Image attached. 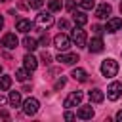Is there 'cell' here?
I'll list each match as a JSON object with an SVG mask.
<instances>
[{"label": "cell", "instance_id": "cell-1", "mask_svg": "<svg viewBox=\"0 0 122 122\" xmlns=\"http://www.w3.org/2000/svg\"><path fill=\"white\" fill-rule=\"evenodd\" d=\"M34 25L38 27V29H50L51 25H53V15H51V11H40L38 15H36V19H34Z\"/></svg>", "mask_w": 122, "mask_h": 122}, {"label": "cell", "instance_id": "cell-2", "mask_svg": "<svg viewBox=\"0 0 122 122\" xmlns=\"http://www.w3.org/2000/svg\"><path fill=\"white\" fill-rule=\"evenodd\" d=\"M116 72H118V63L114 59H105L101 63V74L103 76L112 78V76H116Z\"/></svg>", "mask_w": 122, "mask_h": 122}, {"label": "cell", "instance_id": "cell-3", "mask_svg": "<svg viewBox=\"0 0 122 122\" xmlns=\"http://www.w3.org/2000/svg\"><path fill=\"white\" fill-rule=\"evenodd\" d=\"M71 38L67 36V34H63V32H59V34H55L53 36V46L59 50V51H67L69 48H71Z\"/></svg>", "mask_w": 122, "mask_h": 122}, {"label": "cell", "instance_id": "cell-4", "mask_svg": "<svg viewBox=\"0 0 122 122\" xmlns=\"http://www.w3.org/2000/svg\"><path fill=\"white\" fill-rule=\"evenodd\" d=\"M82 97H84V93H82L80 90H76V92H71V93L67 95V99L63 101V107H65V109H71V107H76V105H80V101H82Z\"/></svg>", "mask_w": 122, "mask_h": 122}, {"label": "cell", "instance_id": "cell-5", "mask_svg": "<svg viewBox=\"0 0 122 122\" xmlns=\"http://www.w3.org/2000/svg\"><path fill=\"white\" fill-rule=\"evenodd\" d=\"M71 40L78 46V48H82V46H86V30H82V27H74L72 29V32H71Z\"/></svg>", "mask_w": 122, "mask_h": 122}, {"label": "cell", "instance_id": "cell-6", "mask_svg": "<svg viewBox=\"0 0 122 122\" xmlns=\"http://www.w3.org/2000/svg\"><path fill=\"white\" fill-rule=\"evenodd\" d=\"M38 109H40V103H38V99H34V97H29V99L23 103V112H25V114H29V116L36 114V112H38Z\"/></svg>", "mask_w": 122, "mask_h": 122}, {"label": "cell", "instance_id": "cell-7", "mask_svg": "<svg viewBox=\"0 0 122 122\" xmlns=\"http://www.w3.org/2000/svg\"><path fill=\"white\" fill-rule=\"evenodd\" d=\"M120 95H122V82H111L107 88V97L111 101H116Z\"/></svg>", "mask_w": 122, "mask_h": 122}, {"label": "cell", "instance_id": "cell-8", "mask_svg": "<svg viewBox=\"0 0 122 122\" xmlns=\"http://www.w3.org/2000/svg\"><path fill=\"white\" fill-rule=\"evenodd\" d=\"M122 29V19L120 17H111L109 21H107V25H105V32H116V30H120Z\"/></svg>", "mask_w": 122, "mask_h": 122}, {"label": "cell", "instance_id": "cell-9", "mask_svg": "<svg viewBox=\"0 0 122 122\" xmlns=\"http://www.w3.org/2000/svg\"><path fill=\"white\" fill-rule=\"evenodd\" d=\"M17 44H19V40H17V36H15L13 32L4 34V38H2V46H4L6 50H13V48H17Z\"/></svg>", "mask_w": 122, "mask_h": 122}, {"label": "cell", "instance_id": "cell-10", "mask_svg": "<svg viewBox=\"0 0 122 122\" xmlns=\"http://www.w3.org/2000/svg\"><path fill=\"white\" fill-rule=\"evenodd\" d=\"M111 11H112L111 4L103 2V4H99V6H97V10H95V17H99V19H107V17L111 15Z\"/></svg>", "mask_w": 122, "mask_h": 122}, {"label": "cell", "instance_id": "cell-11", "mask_svg": "<svg viewBox=\"0 0 122 122\" xmlns=\"http://www.w3.org/2000/svg\"><path fill=\"white\" fill-rule=\"evenodd\" d=\"M103 48H105V44H103V40H101L99 36L92 38L90 44H88V50H90L92 53H99V51H103Z\"/></svg>", "mask_w": 122, "mask_h": 122}, {"label": "cell", "instance_id": "cell-12", "mask_svg": "<svg viewBox=\"0 0 122 122\" xmlns=\"http://www.w3.org/2000/svg\"><path fill=\"white\" fill-rule=\"evenodd\" d=\"M57 61L63 63V65H72L74 61H78V55L76 53H67V51H61L57 55Z\"/></svg>", "mask_w": 122, "mask_h": 122}, {"label": "cell", "instance_id": "cell-13", "mask_svg": "<svg viewBox=\"0 0 122 122\" xmlns=\"http://www.w3.org/2000/svg\"><path fill=\"white\" fill-rule=\"evenodd\" d=\"M23 67L30 72V71H34L36 67H38V59L34 57V55H30V53H27L25 57H23Z\"/></svg>", "mask_w": 122, "mask_h": 122}, {"label": "cell", "instance_id": "cell-14", "mask_svg": "<svg viewBox=\"0 0 122 122\" xmlns=\"http://www.w3.org/2000/svg\"><path fill=\"white\" fill-rule=\"evenodd\" d=\"M76 116L82 118V120H90V118L93 116V109H92V105H82V107L76 111Z\"/></svg>", "mask_w": 122, "mask_h": 122}, {"label": "cell", "instance_id": "cell-15", "mask_svg": "<svg viewBox=\"0 0 122 122\" xmlns=\"http://www.w3.org/2000/svg\"><path fill=\"white\" fill-rule=\"evenodd\" d=\"M30 29H32V23L29 19H19L15 23V30H19V32H29Z\"/></svg>", "mask_w": 122, "mask_h": 122}, {"label": "cell", "instance_id": "cell-16", "mask_svg": "<svg viewBox=\"0 0 122 122\" xmlns=\"http://www.w3.org/2000/svg\"><path fill=\"white\" fill-rule=\"evenodd\" d=\"M72 19H74V25H78V27H84L88 23V17L84 11H72Z\"/></svg>", "mask_w": 122, "mask_h": 122}, {"label": "cell", "instance_id": "cell-17", "mask_svg": "<svg viewBox=\"0 0 122 122\" xmlns=\"http://www.w3.org/2000/svg\"><path fill=\"white\" fill-rule=\"evenodd\" d=\"M23 48L29 50V51H34V50L38 48V42H36L32 36H25V38H23Z\"/></svg>", "mask_w": 122, "mask_h": 122}, {"label": "cell", "instance_id": "cell-18", "mask_svg": "<svg viewBox=\"0 0 122 122\" xmlns=\"http://www.w3.org/2000/svg\"><path fill=\"white\" fill-rule=\"evenodd\" d=\"M88 95H90V101H93V103H101V101L105 99V93H103V92H101L99 88L92 90V92H90Z\"/></svg>", "mask_w": 122, "mask_h": 122}, {"label": "cell", "instance_id": "cell-19", "mask_svg": "<svg viewBox=\"0 0 122 122\" xmlns=\"http://www.w3.org/2000/svg\"><path fill=\"white\" fill-rule=\"evenodd\" d=\"M71 76H72L74 80H78V82H86V80H88V72H86L84 69H74V71L71 72Z\"/></svg>", "mask_w": 122, "mask_h": 122}, {"label": "cell", "instance_id": "cell-20", "mask_svg": "<svg viewBox=\"0 0 122 122\" xmlns=\"http://www.w3.org/2000/svg\"><path fill=\"white\" fill-rule=\"evenodd\" d=\"M8 101H10V105L11 107H21V93L19 92H10V97H8Z\"/></svg>", "mask_w": 122, "mask_h": 122}, {"label": "cell", "instance_id": "cell-21", "mask_svg": "<svg viewBox=\"0 0 122 122\" xmlns=\"http://www.w3.org/2000/svg\"><path fill=\"white\" fill-rule=\"evenodd\" d=\"M10 88H11V76L2 74V76H0V92H6V90H10Z\"/></svg>", "mask_w": 122, "mask_h": 122}, {"label": "cell", "instance_id": "cell-22", "mask_svg": "<svg viewBox=\"0 0 122 122\" xmlns=\"http://www.w3.org/2000/svg\"><path fill=\"white\" fill-rule=\"evenodd\" d=\"M23 6L32 8V10H40V8L44 6V0H25V4H23Z\"/></svg>", "mask_w": 122, "mask_h": 122}, {"label": "cell", "instance_id": "cell-23", "mask_svg": "<svg viewBox=\"0 0 122 122\" xmlns=\"http://www.w3.org/2000/svg\"><path fill=\"white\" fill-rule=\"evenodd\" d=\"M27 78H29V71H27V69H19V71H15V80L25 82Z\"/></svg>", "mask_w": 122, "mask_h": 122}, {"label": "cell", "instance_id": "cell-24", "mask_svg": "<svg viewBox=\"0 0 122 122\" xmlns=\"http://www.w3.org/2000/svg\"><path fill=\"white\" fill-rule=\"evenodd\" d=\"M48 8H50V11H59V10L63 8V2H61V0H50Z\"/></svg>", "mask_w": 122, "mask_h": 122}, {"label": "cell", "instance_id": "cell-25", "mask_svg": "<svg viewBox=\"0 0 122 122\" xmlns=\"http://www.w3.org/2000/svg\"><path fill=\"white\" fill-rule=\"evenodd\" d=\"M95 6V0H80V8L82 10H92Z\"/></svg>", "mask_w": 122, "mask_h": 122}, {"label": "cell", "instance_id": "cell-26", "mask_svg": "<svg viewBox=\"0 0 122 122\" xmlns=\"http://www.w3.org/2000/svg\"><path fill=\"white\" fill-rule=\"evenodd\" d=\"M65 84H67V78H65V76H61V78H57V80H55V84H53V90H61Z\"/></svg>", "mask_w": 122, "mask_h": 122}, {"label": "cell", "instance_id": "cell-27", "mask_svg": "<svg viewBox=\"0 0 122 122\" xmlns=\"http://www.w3.org/2000/svg\"><path fill=\"white\" fill-rule=\"evenodd\" d=\"M93 32H95V36H101V34L105 32V27H101V25H93Z\"/></svg>", "mask_w": 122, "mask_h": 122}, {"label": "cell", "instance_id": "cell-28", "mask_svg": "<svg viewBox=\"0 0 122 122\" xmlns=\"http://www.w3.org/2000/svg\"><path fill=\"white\" fill-rule=\"evenodd\" d=\"M42 63H46V65H50V63H51V55H50L48 51H44V53H42Z\"/></svg>", "mask_w": 122, "mask_h": 122}, {"label": "cell", "instance_id": "cell-29", "mask_svg": "<svg viewBox=\"0 0 122 122\" xmlns=\"http://www.w3.org/2000/svg\"><path fill=\"white\" fill-rule=\"evenodd\" d=\"M48 42H50V38H48L46 34H42L40 40H38V46H48Z\"/></svg>", "mask_w": 122, "mask_h": 122}, {"label": "cell", "instance_id": "cell-30", "mask_svg": "<svg viewBox=\"0 0 122 122\" xmlns=\"http://www.w3.org/2000/svg\"><path fill=\"white\" fill-rule=\"evenodd\" d=\"M65 8H67L69 11H72V10H74V0H67V2H65Z\"/></svg>", "mask_w": 122, "mask_h": 122}, {"label": "cell", "instance_id": "cell-31", "mask_svg": "<svg viewBox=\"0 0 122 122\" xmlns=\"http://www.w3.org/2000/svg\"><path fill=\"white\" fill-rule=\"evenodd\" d=\"M59 29L67 30V29H69V21H67V19H61V21H59Z\"/></svg>", "mask_w": 122, "mask_h": 122}, {"label": "cell", "instance_id": "cell-32", "mask_svg": "<svg viewBox=\"0 0 122 122\" xmlns=\"http://www.w3.org/2000/svg\"><path fill=\"white\" fill-rule=\"evenodd\" d=\"M63 118H65V120H69V122H71V120H74V118H76V114H72V112H71V111H67V112H65V116H63Z\"/></svg>", "mask_w": 122, "mask_h": 122}, {"label": "cell", "instance_id": "cell-33", "mask_svg": "<svg viewBox=\"0 0 122 122\" xmlns=\"http://www.w3.org/2000/svg\"><path fill=\"white\" fill-rule=\"evenodd\" d=\"M116 120H118V122H122V111H118V112H116Z\"/></svg>", "mask_w": 122, "mask_h": 122}, {"label": "cell", "instance_id": "cell-34", "mask_svg": "<svg viewBox=\"0 0 122 122\" xmlns=\"http://www.w3.org/2000/svg\"><path fill=\"white\" fill-rule=\"evenodd\" d=\"M2 27H4V17L0 15V30H2Z\"/></svg>", "mask_w": 122, "mask_h": 122}, {"label": "cell", "instance_id": "cell-35", "mask_svg": "<svg viewBox=\"0 0 122 122\" xmlns=\"http://www.w3.org/2000/svg\"><path fill=\"white\" fill-rule=\"evenodd\" d=\"M4 101H6V99H4V97H2V95H0V105H2V103H4Z\"/></svg>", "mask_w": 122, "mask_h": 122}, {"label": "cell", "instance_id": "cell-36", "mask_svg": "<svg viewBox=\"0 0 122 122\" xmlns=\"http://www.w3.org/2000/svg\"><path fill=\"white\" fill-rule=\"evenodd\" d=\"M120 13H122V2H120Z\"/></svg>", "mask_w": 122, "mask_h": 122}, {"label": "cell", "instance_id": "cell-37", "mask_svg": "<svg viewBox=\"0 0 122 122\" xmlns=\"http://www.w3.org/2000/svg\"><path fill=\"white\" fill-rule=\"evenodd\" d=\"M0 2H10V0H0Z\"/></svg>", "mask_w": 122, "mask_h": 122}, {"label": "cell", "instance_id": "cell-38", "mask_svg": "<svg viewBox=\"0 0 122 122\" xmlns=\"http://www.w3.org/2000/svg\"><path fill=\"white\" fill-rule=\"evenodd\" d=\"M0 72H2V67H0Z\"/></svg>", "mask_w": 122, "mask_h": 122}]
</instances>
